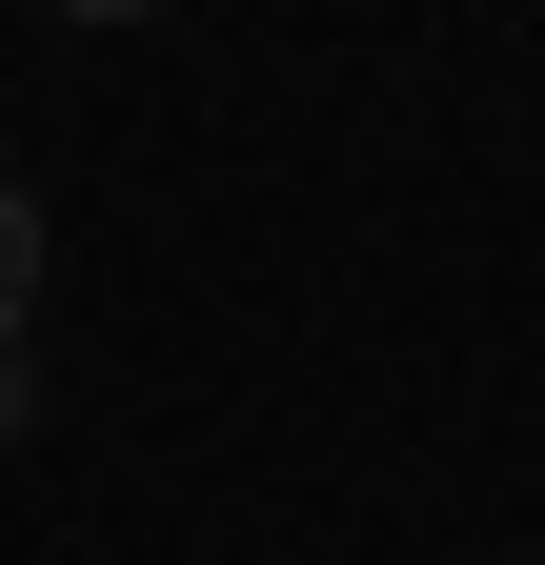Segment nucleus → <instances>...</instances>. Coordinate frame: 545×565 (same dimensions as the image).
<instances>
[{"mask_svg": "<svg viewBox=\"0 0 545 565\" xmlns=\"http://www.w3.org/2000/svg\"><path fill=\"white\" fill-rule=\"evenodd\" d=\"M21 323H41V202L0 182V364H21Z\"/></svg>", "mask_w": 545, "mask_h": 565, "instance_id": "1", "label": "nucleus"}, {"mask_svg": "<svg viewBox=\"0 0 545 565\" xmlns=\"http://www.w3.org/2000/svg\"><path fill=\"white\" fill-rule=\"evenodd\" d=\"M61 21H162V0H61Z\"/></svg>", "mask_w": 545, "mask_h": 565, "instance_id": "2", "label": "nucleus"}, {"mask_svg": "<svg viewBox=\"0 0 545 565\" xmlns=\"http://www.w3.org/2000/svg\"><path fill=\"white\" fill-rule=\"evenodd\" d=\"M0 445H21V364H0Z\"/></svg>", "mask_w": 545, "mask_h": 565, "instance_id": "3", "label": "nucleus"}]
</instances>
